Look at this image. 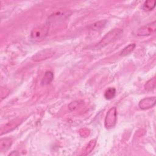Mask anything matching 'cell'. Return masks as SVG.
Here are the masks:
<instances>
[{
  "label": "cell",
  "instance_id": "cell-1",
  "mask_svg": "<svg viewBox=\"0 0 156 156\" xmlns=\"http://www.w3.org/2000/svg\"><path fill=\"white\" fill-rule=\"evenodd\" d=\"M50 24L46 23L34 28L30 32V38L34 41H40L43 40L48 34Z\"/></svg>",
  "mask_w": 156,
  "mask_h": 156
},
{
  "label": "cell",
  "instance_id": "cell-2",
  "mask_svg": "<svg viewBox=\"0 0 156 156\" xmlns=\"http://www.w3.org/2000/svg\"><path fill=\"white\" fill-rule=\"evenodd\" d=\"M122 30L121 29H113L107 33L101 40L96 44V47L98 48H104L110 43L118 39L122 34Z\"/></svg>",
  "mask_w": 156,
  "mask_h": 156
},
{
  "label": "cell",
  "instance_id": "cell-3",
  "mask_svg": "<svg viewBox=\"0 0 156 156\" xmlns=\"http://www.w3.org/2000/svg\"><path fill=\"white\" fill-rule=\"evenodd\" d=\"M55 54V51L51 48L42 49L35 53L31 57V60L35 62H39L52 57Z\"/></svg>",
  "mask_w": 156,
  "mask_h": 156
},
{
  "label": "cell",
  "instance_id": "cell-4",
  "mask_svg": "<svg viewBox=\"0 0 156 156\" xmlns=\"http://www.w3.org/2000/svg\"><path fill=\"white\" fill-rule=\"evenodd\" d=\"M117 120V111L116 108L115 107H112L108 110L107 112L105 121H104V125L107 129H110L113 127Z\"/></svg>",
  "mask_w": 156,
  "mask_h": 156
},
{
  "label": "cell",
  "instance_id": "cell-5",
  "mask_svg": "<svg viewBox=\"0 0 156 156\" xmlns=\"http://www.w3.org/2000/svg\"><path fill=\"white\" fill-rule=\"evenodd\" d=\"M156 29V22L155 21L150 23L149 24H145L140 28H138L136 31V35L140 37L149 36L155 32Z\"/></svg>",
  "mask_w": 156,
  "mask_h": 156
},
{
  "label": "cell",
  "instance_id": "cell-6",
  "mask_svg": "<svg viewBox=\"0 0 156 156\" xmlns=\"http://www.w3.org/2000/svg\"><path fill=\"white\" fill-rule=\"evenodd\" d=\"M71 15V12L69 11H65L63 12H57L56 13H54L52 15H51L48 18L47 20V23L49 24H51L54 22L62 21L63 20L66 18L68 16H69Z\"/></svg>",
  "mask_w": 156,
  "mask_h": 156
},
{
  "label": "cell",
  "instance_id": "cell-7",
  "mask_svg": "<svg viewBox=\"0 0 156 156\" xmlns=\"http://www.w3.org/2000/svg\"><path fill=\"white\" fill-rule=\"evenodd\" d=\"M155 102H156V98L155 96L145 98L142 99L140 101L138 106L141 109L146 110V109L153 107L155 105Z\"/></svg>",
  "mask_w": 156,
  "mask_h": 156
},
{
  "label": "cell",
  "instance_id": "cell-8",
  "mask_svg": "<svg viewBox=\"0 0 156 156\" xmlns=\"http://www.w3.org/2000/svg\"><path fill=\"white\" fill-rule=\"evenodd\" d=\"M54 79V74L51 71H47L45 72L43 79L41 80V85L42 86H46L49 85Z\"/></svg>",
  "mask_w": 156,
  "mask_h": 156
},
{
  "label": "cell",
  "instance_id": "cell-9",
  "mask_svg": "<svg viewBox=\"0 0 156 156\" xmlns=\"http://www.w3.org/2000/svg\"><path fill=\"white\" fill-rule=\"evenodd\" d=\"M12 140L10 138H1L0 140V151L1 152L6 151L12 145Z\"/></svg>",
  "mask_w": 156,
  "mask_h": 156
},
{
  "label": "cell",
  "instance_id": "cell-10",
  "mask_svg": "<svg viewBox=\"0 0 156 156\" xmlns=\"http://www.w3.org/2000/svg\"><path fill=\"white\" fill-rule=\"evenodd\" d=\"M107 20H101L98 21L95 23H93L92 24H89L87 27L90 30H99L103 28L107 24Z\"/></svg>",
  "mask_w": 156,
  "mask_h": 156
},
{
  "label": "cell",
  "instance_id": "cell-11",
  "mask_svg": "<svg viewBox=\"0 0 156 156\" xmlns=\"http://www.w3.org/2000/svg\"><path fill=\"white\" fill-rule=\"evenodd\" d=\"M156 86V78L154 77L147 80L144 85V88L147 91H152L155 89Z\"/></svg>",
  "mask_w": 156,
  "mask_h": 156
},
{
  "label": "cell",
  "instance_id": "cell-12",
  "mask_svg": "<svg viewBox=\"0 0 156 156\" xmlns=\"http://www.w3.org/2000/svg\"><path fill=\"white\" fill-rule=\"evenodd\" d=\"M155 7V1H146L142 6V9L145 11H151Z\"/></svg>",
  "mask_w": 156,
  "mask_h": 156
},
{
  "label": "cell",
  "instance_id": "cell-13",
  "mask_svg": "<svg viewBox=\"0 0 156 156\" xmlns=\"http://www.w3.org/2000/svg\"><path fill=\"white\" fill-rule=\"evenodd\" d=\"M135 47H136V44L135 43L129 44V45H127V46L124 48V49L121 51V52L120 53V55L125 56V55L129 54L131 52H132L134 50Z\"/></svg>",
  "mask_w": 156,
  "mask_h": 156
},
{
  "label": "cell",
  "instance_id": "cell-14",
  "mask_svg": "<svg viewBox=\"0 0 156 156\" xmlns=\"http://www.w3.org/2000/svg\"><path fill=\"white\" fill-rule=\"evenodd\" d=\"M96 144V140L93 139V140H90V141L89 142V143L88 144V145L85 147V151H84V153H83L82 155H88L93 150V149L95 147Z\"/></svg>",
  "mask_w": 156,
  "mask_h": 156
},
{
  "label": "cell",
  "instance_id": "cell-15",
  "mask_svg": "<svg viewBox=\"0 0 156 156\" xmlns=\"http://www.w3.org/2000/svg\"><path fill=\"white\" fill-rule=\"evenodd\" d=\"M116 94V89L115 88H108L104 93V97L106 99L110 100L113 98Z\"/></svg>",
  "mask_w": 156,
  "mask_h": 156
},
{
  "label": "cell",
  "instance_id": "cell-16",
  "mask_svg": "<svg viewBox=\"0 0 156 156\" xmlns=\"http://www.w3.org/2000/svg\"><path fill=\"white\" fill-rule=\"evenodd\" d=\"M79 104V102L78 101H74L71 102L69 104V108L70 109L71 111H73L76 108H77V107H78Z\"/></svg>",
  "mask_w": 156,
  "mask_h": 156
},
{
  "label": "cell",
  "instance_id": "cell-17",
  "mask_svg": "<svg viewBox=\"0 0 156 156\" xmlns=\"http://www.w3.org/2000/svg\"><path fill=\"white\" fill-rule=\"evenodd\" d=\"M13 154H14L15 155H18V154L16 152V151H15V152H12V153H10V154H9V155H13Z\"/></svg>",
  "mask_w": 156,
  "mask_h": 156
}]
</instances>
